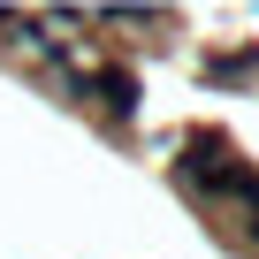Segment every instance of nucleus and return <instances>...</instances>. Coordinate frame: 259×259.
<instances>
[{"mask_svg": "<svg viewBox=\"0 0 259 259\" xmlns=\"http://www.w3.org/2000/svg\"><path fill=\"white\" fill-rule=\"evenodd\" d=\"M236 176H244V160H236V145L221 138V130H191V138H183V160H176V183H183L191 198L221 206V198L236 191Z\"/></svg>", "mask_w": 259, "mask_h": 259, "instance_id": "obj_1", "label": "nucleus"}, {"mask_svg": "<svg viewBox=\"0 0 259 259\" xmlns=\"http://www.w3.org/2000/svg\"><path fill=\"white\" fill-rule=\"evenodd\" d=\"M84 99H99V114H107V122H138L145 84L130 76L122 61H107V69H84Z\"/></svg>", "mask_w": 259, "mask_h": 259, "instance_id": "obj_2", "label": "nucleus"}, {"mask_svg": "<svg viewBox=\"0 0 259 259\" xmlns=\"http://www.w3.org/2000/svg\"><path fill=\"white\" fill-rule=\"evenodd\" d=\"M229 198H236V229H244V244H259V168H251V160H244V176H236Z\"/></svg>", "mask_w": 259, "mask_h": 259, "instance_id": "obj_3", "label": "nucleus"}, {"mask_svg": "<svg viewBox=\"0 0 259 259\" xmlns=\"http://www.w3.org/2000/svg\"><path fill=\"white\" fill-rule=\"evenodd\" d=\"M206 76H221V84H244V76H259V46H236V54H206Z\"/></svg>", "mask_w": 259, "mask_h": 259, "instance_id": "obj_4", "label": "nucleus"}]
</instances>
